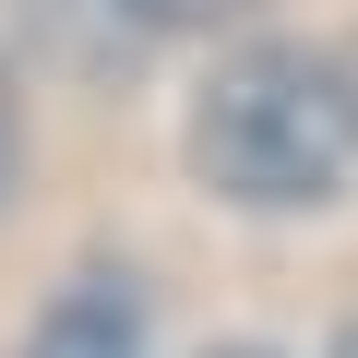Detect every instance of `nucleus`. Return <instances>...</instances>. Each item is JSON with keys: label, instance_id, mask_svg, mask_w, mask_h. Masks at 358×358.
Masks as SVG:
<instances>
[{"label": "nucleus", "instance_id": "obj_1", "mask_svg": "<svg viewBox=\"0 0 358 358\" xmlns=\"http://www.w3.org/2000/svg\"><path fill=\"white\" fill-rule=\"evenodd\" d=\"M192 167L239 215L334 203L346 167H358V84L310 48H239L192 108Z\"/></svg>", "mask_w": 358, "mask_h": 358}, {"label": "nucleus", "instance_id": "obj_5", "mask_svg": "<svg viewBox=\"0 0 358 358\" xmlns=\"http://www.w3.org/2000/svg\"><path fill=\"white\" fill-rule=\"evenodd\" d=\"M227 358H263V346H227Z\"/></svg>", "mask_w": 358, "mask_h": 358}, {"label": "nucleus", "instance_id": "obj_3", "mask_svg": "<svg viewBox=\"0 0 358 358\" xmlns=\"http://www.w3.org/2000/svg\"><path fill=\"white\" fill-rule=\"evenodd\" d=\"M13 179H24V120H13V72H0V203H13Z\"/></svg>", "mask_w": 358, "mask_h": 358}, {"label": "nucleus", "instance_id": "obj_6", "mask_svg": "<svg viewBox=\"0 0 358 358\" xmlns=\"http://www.w3.org/2000/svg\"><path fill=\"white\" fill-rule=\"evenodd\" d=\"M334 358H358V334H346V346H334Z\"/></svg>", "mask_w": 358, "mask_h": 358}, {"label": "nucleus", "instance_id": "obj_4", "mask_svg": "<svg viewBox=\"0 0 358 358\" xmlns=\"http://www.w3.org/2000/svg\"><path fill=\"white\" fill-rule=\"evenodd\" d=\"M143 24H215V13H239V0H131Z\"/></svg>", "mask_w": 358, "mask_h": 358}, {"label": "nucleus", "instance_id": "obj_2", "mask_svg": "<svg viewBox=\"0 0 358 358\" xmlns=\"http://www.w3.org/2000/svg\"><path fill=\"white\" fill-rule=\"evenodd\" d=\"M24 358H143V310H131V287H120V275L60 287L48 322L24 334Z\"/></svg>", "mask_w": 358, "mask_h": 358}]
</instances>
